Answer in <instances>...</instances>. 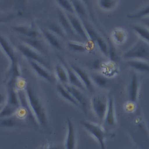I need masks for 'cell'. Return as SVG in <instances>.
<instances>
[{"instance_id": "cell-14", "label": "cell", "mask_w": 149, "mask_h": 149, "mask_svg": "<svg viewBox=\"0 0 149 149\" xmlns=\"http://www.w3.org/2000/svg\"><path fill=\"white\" fill-rule=\"evenodd\" d=\"M139 81L138 76L135 72H133L132 73L131 79L127 89L128 98L129 101L132 102H136L139 91Z\"/></svg>"}, {"instance_id": "cell-38", "label": "cell", "mask_w": 149, "mask_h": 149, "mask_svg": "<svg viewBox=\"0 0 149 149\" xmlns=\"http://www.w3.org/2000/svg\"><path fill=\"white\" fill-rule=\"evenodd\" d=\"M7 100V97L2 93L0 92V106H2L5 104Z\"/></svg>"}, {"instance_id": "cell-21", "label": "cell", "mask_w": 149, "mask_h": 149, "mask_svg": "<svg viewBox=\"0 0 149 149\" xmlns=\"http://www.w3.org/2000/svg\"><path fill=\"white\" fill-rule=\"evenodd\" d=\"M45 26L48 30L53 33L58 37L61 38L63 40L66 39L67 36L65 32L63 30L61 26L58 23L54 21H49L46 22Z\"/></svg>"}, {"instance_id": "cell-15", "label": "cell", "mask_w": 149, "mask_h": 149, "mask_svg": "<svg viewBox=\"0 0 149 149\" xmlns=\"http://www.w3.org/2000/svg\"><path fill=\"white\" fill-rule=\"evenodd\" d=\"M21 40L26 45L38 52L42 55L44 56L47 54V51L44 44L40 40H39V38L25 37L22 36Z\"/></svg>"}, {"instance_id": "cell-17", "label": "cell", "mask_w": 149, "mask_h": 149, "mask_svg": "<svg viewBox=\"0 0 149 149\" xmlns=\"http://www.w3.org/2000/svg\"><path fill=\"white\" fill-rule=\"evenodd\" d=\"M76 15L81 20H88L87 10L81 0H70Z\"/></svg>"}, {"instance_id": "cell-20", "label": "cell", "mask_w": 149, "mask_h": 149, "mask_svg": "<svg viewBox=\"0 0 149 149\" xmlns=\"http://www.w3.org/2000/svg\"><path fill=\"white\" fill-rule=\"evenodd\" d=\"M56 88L60 94V95L65 100L69 102L75 107L80 109V107L79 103L76 101L74 98L71 94V93L65 88V87L61 83H58L56 86Z\"/></svg>"}, {"instance_id": "cell-30", "label": "cell", "mask_w": 149, "mask_h": 149, "mask_svg": "<svg viewBox=\"0 0 149 149\" xmlns=\"http://www.w3.org/2000/svg\"><path fill=\"white\" fill-rule=\"evenodd\" d=\"M68 48L74 51L77 52H85L87 50L86 46L81 43V42L77 41H68L67 43Z\"/></svg>"}, {"instance_id": "cell-27", "label": "cell", "mask_w": 149, "mask_h": 149, "mask_svg": "<svg viewBox=\"0 0 149 149\" xmlns=\"http://www.w3.org/2000/svg\"><path fill=\"white\" fill-rule=\"evenodd\" d=\"M147 16H149V5L144 6L135 13L128 14L126 16V17L129 19L139 20Z\"/></svg>"}, {"instance_id": "cell-32", "label": "cell", "mask_w": 149, "mask_h": 149, "mask_svg": "<svg viewBox=\"0 0 149 149\" xmlns=\"http://www.w3.org/2000/svg\"><path fill=\"white\" fill-rule=\"evenodd\" d=\"M126 37V32L122 29H116L113 32V38L115 41L118 44H122L124 42Z\"/></svg>"}, {"instance_id": "cell-1", "label": "cell", "mask_w": 149, "mask_h": 149, "mask_svg": "<svg viewBox=\"0 0 149 149\" xmlns=\"http://www.w3.org/2000/svg\"><path fill=\"white\" fill-rule=\"evenodd\" d=\"M24 90L31 111L38 125L47 129L48 119L44 103L31 86L26 84Z\"/></svg>"}, {"instance_id": "cell-3", "label": "cell", "mask_w": 149, "mask_h": 149, "mask_svg": "<svg viewBox=\"0 0 149 149\" xmlns=\"http://www.w3.org/2000/svg\"><path fill=\"white\" fill-rule=\"evenodd\" d=\"M80 122L84 129L96 139L98 143L100 149H106L105 139L107 137L108 134L104 128L98 123H93L84 119L81 120Z\"/></svg>"}, {"instance_id": "cell-23", "label": "cell", "mask_w": 149, "mask_h": 149, "mask_svg": "<svg viewBox=\"0 0 149 149\" xmlns=\"http://www.w3.org/2000/svg\"><path fill=\"white\" fill-rule=\"evenodd\" d=\"M133 30L140 37V39L149 44V29L143 25L136 24H130Z\"/></svg>"}, {"instance_id": "cell-9", "label": "cell", "mask_w": 149, "mask_h": 149, "mask_svg": "<svg viewBox=\"0 0 149 149\" xmlns=\"http://www.w3.org/2000/svg\"><path fill=\"white\" fill-rule=\"evenodd\" d=\"M63 85L71 93L76 101L79 103L80 109L85 113H87L90 107V102L86 95L83 93L82 90L69 84Z\"/></svg>"}, {"instance_id": "cell-19", "label": "cell", "mask_w": 149, "mask_h": 149, "mask_svg": "<svg viewBox=\"0 0 149 149\" xmlns=\"http://www.w3.org/2000/svg\"><path fill=\"white\" fill-rule=\"evenodd\" d=\"M63 65L65 66L66 69L67 70L68 73V84L76 87L82 91H84L86 90L83 84L81 81L80 79L77 75V74L75 73V72L70 68V66H68L66 64H63Z\"/></svg>"}, {"instance_id": "cell-7", "label": "cell", "mask_w": 149, "mask_h": 149, "mask_svg": "<svg viewBox=\"0 0 149 149\" xmlns=\"http://www.w3.org/2000/svg\"><path fill=\"white\" fill-rule=\"evenodd\" d=\"M66 133L65 140V149H76L77 132L72 119L67 116L66 118Z\"/></svg>"}, {"instance_id": "cell-31", "label": "cell", "mask_w": 149, "mask_h": 149, "mask_svg": "<svg viewBox=\"0 0 149 149\" xmlns=\"http://www.w3.org/2000/svg\"><path fill=\"white\" fill-rule=\"evenodd\" d=\"M92 81L100 87H104L108 83V79L104 76L98 73H93L90 76Z\"/></svg>"}, {"instance_id": "cell-12", "label": "cell", "mask_w": 149, "mask_h": 149, "mask_svg": "<svg viewBox=\"0 0 149 149\" xmlns=\"http://www.w3.org/2000/svg\"><path fill=\"white\" fill-rule=\"evenodd\" d=\"M104 122L105 125L109 127H111L116 124L114 101L111 93H110L108 96V107Z\"/></svg>"}, {"instance_id": "cell-33", "label": "cell", "mask_w": 149, "mask_h": 149, "mask_svg": "<svg viewBox=\"0 0 149 149\" xmlns=\"http://www.w3.org/2000/svg\"><path fill=\"white\" fill-rule=\"evenodd\" d=\"M65 12L76 15L70 0H55Z\"/></svg>"}, {"instance_id": "cell-35", "label": "cell", "mask_w": 149, "mask_h": 149, "mask_svg": "<svg viewBox=\"0 0 149 149\" xmlns=\"http://www.w3.org/2000/svg\"><path fill=\"white\" fill-rule=\"evenodd\" d=\"M108 56L109 57L110 59L112 61H117L118 60V55L116 52V51L112 44V43L110 41H108Z\"/></svg>"}, {"instance_id": "cell-4", "label": "cell", "mask_w": 149, "mask_h": 149, "mask_svg": "<svg viewBox=\"0 0 149 149\" xmlns=\"http://www.w3.org/2000/svg\"><path fill=\"white\" fill-rule=\"evenodd\" d=\"M0 46L10 62L9 76L17 77L19 75V70L15 53L8 41L1 34H0Z\"/></svg>"}, {"instance_id": "cell-11", "label": "cell", "mask_w": 149, "mask_h": 149, "mask_svg": "<svg viewBox=\"0 0 149 149\" xmlns=\"http://www.w3.org/2000/svg\"><path fill=\"white\" fill-rule=\"evenodd\" d=\"M70 66L77 74L85 88L89 92L93 93L94 91V86L91 77L88 73L83 69L77 65L71 64Z\"/></svg>"}, {"instance_id": "cell-13", "label": "cell", "mask_w": 149, "mask_h": 149, "mask_svg": "<svg viewBox=\"0 0 149 149\" xmlns=\"http://www.w3.org/2000/svg\"><path fill=\"white\" fill-rule=\"evenodd\" d=\"M29 62L33 69L40 77L49 83H54L55 81V77L49 72L48 69L36 62L29 60Z\"/></svg>"}, {"instance_id": "cell-34", "label": "cell", "mask_w": 149, "mask_h": 149, "mask_svg": "<svg viewBox=\"0 0 149 149\" xmlns=\"http://www.w3.org/2000/svg\"><path fill=\"white\" fill-rule=\"evenodd\" d=\"M95 42L97 44V46L98 47L100 51L102 52V53L105 55V56L108 55V42H107L104 38L100 36L96 40Z\"/></svg>"}, {"instance_id": "cell-18", "label": "cell", "mask_w": 149, "mask_h": 149, "mask_svg": "<svg viewBox=\"0 0 149 149\" xmlns=\"http://www.w3.org/2000/svg\"><path fill=\"white\" fill-rule=\"evenodd\" d=\"M45 40L48 42V43L55 49L57 50L62 49V45L59 40V37L54 34L53 33L48 30L47 29L41 28V33Z\"/></svg>"}, {"instance_id": "cell-29", "label": "cell", "mask_w": 149, "mask_h": 149, "mask_svg": "<svg viewBox=\"0 0 149 149\" xmlns=\"http://www.w3.org/2000/svg\"><path fill=\"white\" fill-rule=\"evenodd\" d=\"M118 1L119 0H98V3L102 10L111 11L116 8Z\"/></svg>"}, {"instance_id": "cell-6", "label": "cell", "mask_w": 149, "mask_h": 149, "mask_svg": "<svg viewBox=\"0 0 149 149\" xmlns=\"http://www.w3.org/2000/svg\"><path fill=\"white\" fill-rule=\"evenodd\" d=\"M17 48L20 53L27 58L28 60L36 62L48 70L51 69V66L48 62L44 58V55L38 52L26 45V44H19L17 46Z\"/></svg>"}, {"instance_id": "cell-28", "label": "cell", "mask_w": 149, "mask_h": 149, "mask_svg": "<svg viewBox=\"0 0 149 149\" xmlns=\"http://www.w3.org/2000/svg\"><path fill=\"white\" fill-rule=\"evenodd\" d=\"M17 118L13 115L10 117L0 118V127L3 128H13L16 126L18 124Z\"/></svg>"}, {"instance_id": "cell-37", "label": "cell", "mask_w": 149, "mask_h": 149, "mask_svg": "<svg viewBox=\"0 0 149 149\" xmlns=\"http://www.w3.org/2000/svg\"><path fill=\"white\" fill-rule=\"evenodd\" d=\"M139 21L143 26H145L146 27L149 29V16L145 17L143 19H141L139 20Z\"/></svg>"}, {"instance_id": "cell-36", "label": "cell", "mask_w": 149, "mask_h": 149, "mask_svg": "<svg viewBox=\"0 0 149 149\" xmlns=\"http://www.w3.org/2000/svg\"><path fill=\"white\" fill-rule=\"evenodd\" d=\"M38 149H62V148L58 144H54L51 142H48L42 145Z\"/></svg>"}, {"instance_id": "cell-16", "label": "cell", "mask_w": 149, "mask_h": 149, "mask_svg": "<svg viewBox=\"0 0 149 149\" xmlns=\"http://www.w3.org/2000/svg\"><path fill=\"white\" fill-rule=\"evenodd\" d=\"M13 30L17 33L21 34L22 37L39 38L41 34L37 29L33 27L25 26H15L12 27Z\"/></svg>"}, {"instance_id": "cell-8", "label": "cell", "mask_w": 149, "mask_h": 149, "mask_svg": "<svg viewBox=\"0 0 149 149\" xmlns=\"http://www.w3.org/2000/svg\"><path fill=\"white\" fill-rule=\"evenodd\" d=\"M57 17L59 24L62 27L67 36L80 42H82L73 29L71 23L64 10L58 8L57 9Z\"/></svg>"}, {"instance_id": "cell-39", "label": "cell", "mask_w": 149, "mask_h": 149, "mask_svg": "<svg viewBox=\"0 0 149 149\" xmlns=\"http://www.w3.org/2000/svg\"><path fill=\"white\" fill-rule=\"evenodd\" d=\"M2 107H3V105H2V106H0V111H1V109H2Z\"/></svg>"}, {"instance_id": "cell-22", "label": "cell", "mask_w": 149, "mask_h": 149, "mask_svg": "<svg viewBox=\"0 0 149 149\" xmlns=\"http://www.w3.org/2000/svg\"><path fill=\"white\" fill-rule=\"evenodd\" d=\"M54 69L55 76L59 83L62 84H68V76L65 66L63 65L56 64Z\"/></svg>"}, {"instance_id": "cell-26", "label": "cell", "mask_w": 149, "mask_h": 149, "mask_svg": "<svg viewBox=\"0 0 149 149\" xmlns=\"http://www.w3.org/2000/svg\"><path fill=\"white\" fill-rule=\"evenodd\" d=\"M81 1L83 3V4L84 5V6H86V8L87 9L88 15H89V17H90V20H91L92 23L96 27H97L98 29H99L100 30L99 24L97 22V20L96 19V17H95V13H94V8H93V6L91 0H81Z\"/></svg>"}, {"instance_id": "cell-2", "label": "cell", "mask_w": 149, "mask_h": 149, "mask_svg": "<svg viewBox=\"0 0 149 149\" xmlns=\"http://www.w3.org/2000/svg\"><path fill=\"white\" fill-rule=\"evenodd\" d=\"M126 60H138L149 59V44L144 41L139 40L130 49L123 55Z\"/></svg>"}, {"instance_id": "cell-24", "label": "cell", "mask_w": 149, "mask_h": 149, "mask_svg": "<svg viewBox=\"0 0 149 149\" xmlns=\"http://www.w3.org/2000/svg\"><path fill=\"white\" fill-rule=\"evenodd\" d=\"M126 64L137 70L149 73V63L146 62L139 60H132L127 62Z\"/></svg>"}, {"instance_id": "cell-10", "label": "cell", "mask_w": 149, "mask_h": 149, "mask_svg": "<svg viewBox=\"0 0 149 149\" xmlns=\"http://www.w3.org/2000/svg\"><path fill=\"white\" fill-rule=\"evenodd\" d=\"M73 27V30L82 42H87L90 40L84 27L81 20L76 15L65 12Z\"/></svg>"}, {"instance_id": "cell-5", "label": "cell", "mask_w": 149, "mask_h": 149, "mask_svg": "<svg viewBox=\"0 0 149 149\" xmlns=\"http://www.w3.org/2000/svg\"><path fill=\"white\" fill-rule=\"evenodd\" d=\"M90 104L98 119L101 122H104L108 107V98L103 95L98 94L93 97Z\"/></svg>"}, {"instance_id": "cell-25", "label": "cell", "mask_w": 149, "mask_h": 149, "mask_svg": "<svg viewBox=\"0 0 149 149\" xmlns=\"http://www.w3.org/2000/svg\"><path fill=\"white\" fill-rule=\"evenodd\" d=\"M18 108H19L6 102L3 105L0 111V118L10 117L15 115Z\"/></svg>"}]
</instances>
